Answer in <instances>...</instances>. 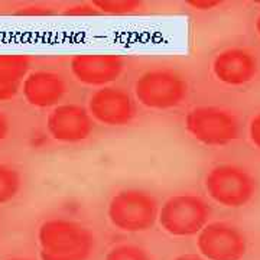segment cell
Masks as SVG:
<instances>
[{"mask_svg": "<svg viewBox=\"0 0 260 260\" xmlns=\"http://www.w3.org/2000/svg\"><path fill=\"white\" fill-rule=\"evenodd\" d=\"M205 191L217 204L240 208L249 204L256 192V181L242 167L223 164L214 167L205 177Z\"/></svg>", "mask_w": 260, "mask_h": 260, "instance_id": "obj_6", "label": "cell"}, {"mask_svg": "<svg viewBox=\"0 0 260 260\" xmlns=\"http://www.w3.org/2000/svg\"><path fill=\"white\" fill-rule=\"evenodd\" d=\"M256 30H257V34L260 35V15L256 19Z\"/></svg>", "mask_w": 260, "mask_h": 260, "instance_id": "obj_23", "label": "cell"}, {"mask_svg": "<svg viewBox=\"0 0 260 260\" xmlns=\"http://www.w3.org/2000/svg\"><path fill=\"white\" fill-rule=\"evenodd\" d=\"M41 260H90L95 250V236L90 227L67 220L51 218L38 229Z\"/></svg>", "mask_w": 260, "mask_h": 260, "instance_id": "obj_1", "label": "cell"}, {"mask_svg": "<svg viewBox=\"0 0 260 260\" xmlns=\"http://www.w3.org/2000/svg\"><path fill=\"white\" fill-rule=\"evenodd\" d=\"M65 16H73V18H90V16H97L100 15L99 10L95 9V6L91 3H74V5H70L67 9L64 10Z\"/></svg>", "mask_w": 260, "mask_h": 260, "instance_id": "obj_17", "label": "cell"}, {"mask_svg": "<svg viewBox=\"0 0 260 260\" xmlns=\"http://www.w3.org/2000/svg\"><path fill=\"white\" fill-rule=\"evenodd\" d=\"M197 247L207 260H242L247 253V239L239 227L214 221L200 232Z\"/></svg>", "mask_w": 260, "mask_h": 260, "instance_id": "obj_7", "label": "cell"}, {"mask_svg": "<svg viewBox=\"0 0 260 260\" xmlns=\"http://www.w3.org/2000/svg\"><path fill=\"white\" fill-rule=\"evenodd\" d=\"M8 260H32V259H26V257H12V259Z\"/></svg>", "mask_w": 260, "mask_h": 260, "instance_id": "obj_24", "label": "cell"}, {"mask_svg": "<svg viewBox=\"0 0 260 260\" xmlns=\"http://www.w3.org/2000/svg\"><path fill=\"white\" fill-rule=\"evenodd\" d=\"M188 91L189 87L184 75L167 68L149 70L135 83L136 100L152 110L177 109L185 102Z\"/></svg>", "mask_w": 260, "mask_h": 260, "instance_id": "obj_4", "label": "cell"}, {"mask_svg": "<svg viewBox=\"0 0 260 260\" xmlns=\"http://www.w3.org/2000/svg\"><path fill=\"white\" fill-rule=\"evenodd\" d=\"M107 217L113 227L120 232H148L158 221L159 204L148 191L136 188L121 189L112 197Z\"/></svg>", "mask_w": 260, "mask_h": 260, "instance_id": "obj_2", "label": "cell"}, {"mask_svg": "<svg viewBox=\"0 0 260 260\" xmlns=\"http://www.w3.org/2000/svg\"><path fill=\"white\" fill-rule=\"evenodd\" d=\"M257 73V56L244 48L224 49L215 55L213 61L214 77L225 85H246L256 78Z\"/></svg>", "mask_w": 260, "mask_h": 260, "instance_id": "obj_11", "label": "cell"}, {"mask_svg": "<svg viewBox=\"0 0 260 260\" xmlns=\"http://www.w3.org/2000/svg\"><path fill=\"white\" fill-rule=\"evenodd\" d=\"M124 67V59L114 54H77L70 61L71 74L78 83L99 88L116 83Z\"/></svg>", "mask_w": 260, "mask_h": 260, "instance_id": "obj_10", "label": "cell"}, {"mask_svg": "<svg viewBox=\"0 0 260 260\" xmlns=\"http://www.w3.org/2000/svg\"><path fill=\"white\" fill-rule=\"evenodd\" d=\"M185 130L191 138L210 148H223L240 136V121L230 110L200 106L186 113Z\"/></svg>", "mask_w": 260, "mask_h": 260, "instance_id": "obj_3", "label": "cell"}, {"mask_svg": "<svg viewBox=\"0 0 260 260\" xmlns=\"http://www.w3.org/2000/svg\"><path fill=\"white\" fill-rule=\"evenodd\" d=\"M9 132H10L9 119L6 117V114H5V113L0 112V142H3V140L9 136Z\"/></svg>", "mask_w": 260, "mask_h": 260, "instance_id": "obj_21", "label": "cell"}, {"mask_svg": "<svg viewBox=\"0 0 260 260\" xmlns=\"http://www.w3.org/2000/svg\"><path fill=\"white\" fill-rule=\"evenodd\" d=\"M22 178L16 168L0 164V205L8 204L18 197Z\"/></svg>", "mask_w": 260, "mask_h": 260, "instance_id": "obj_14", "label": "cell"}, {"mask_svg": "<svg viewBox=\"0 0 260 260\" xmlns=\"http://www.w3.org/2000/svg\"><path fill=\"white\" fill-rule=\"evenodd\" d=\"M20 15L25 16H45L51 13V8L47 5H30V6H25L22 10H19Z\"/></svg>", "mask_w": 260, "mask_h": 260, "instance_id": "obj_18", "label": "cell"}, {"mask_svg": "<svg viewBox=\"0 0 260 260\" xmlns=\"http://www.w3.org/2000/svg\"><path fill=\"white\" fill-rule=\"evenodd\" d=\"M93 5L99 13L104 15H132L142 9V2L138 0H94Z\"/></svg>", "mask_w": 260, "mask_h": 260, "instance_id": "obj_15", "label": "cell"}, {"mask_svg": "<svg viewBox=\"0 0 260 260\" xmlns=\"http://www.w3.org/2000/svg\"><path fill=\"white\" fill-rule=\"evenodd\" d=\"M211 208L204 198L194 194H178L168 198L159 208L160 227L174 237L197 236L210 223Z\"/></svg>", "mask_w": 260, "mask_h": 260, "instance_id": "obj_5", "label": "cell"}, {"mask_svg": "<svg viewBox=\"0 0 260 260\" xmlns=\"http://www.w3.org/2000/svg\"><path fill=\"white\" fill-rule=\"evenodd\" d=\"M95 121L87 107L80 104H59L47 117L49 136L61 143H80L93 135Z\"/></svg>", "mask_w": 260, "mask_h": 260, "instance_id": "obj_9", "label": "cell"}, {"mask_svg": "<svg viewBox=\"0 0 260 260\" xmlns=\"http://www.w3.org/2000/svg\"><path fill=\"white\" fill-rule=\"evenodd\" d=\"M67 81L54 71H32L25 78L22 93L28 104L37 109H54L67 94Z\"/></svg>", "mask_w": 260, "mask_h": 260, "instance_id": "obj_12", "label": "cell"}, {"mask_svg": "<svg viewBox=\"0 0 260 260\" xmlns=\"http://www.w3.org/2000/svg\"><path fill=\"white\" fill-rule=\"evenodd\" d=\"M104 260H153V257L138 244H117L109 250Z\"/></svg>", "mask_w": 260, "mask_h": 260, "instance_id": "obj_16", "label": "cell"}, {"mask_svg": "<svg viewBox=\"0 0 260 260\" xmlns=\"http://www.w3.org/2000/svg\"><path fill=\"white\" fill-rule=\"evenodd\" d=\"M186 5H189L195 10H213L221 6V2H218V0H188Z\"/></svg>", "mask_w": 260, "mask_h": 260, "instance_id": "obj_20", "label": "cell"}, {"mask_svg": "<svg viewBox=\"0 0 260 260\" xmlns=\"http://www.w3.org/2000/svg\"><path fill=\"white\" fill-rule=\"evenodd\" d=\"M249 135L253 145L260 150V113H257L250 121L249 126Z\"/></svg>", "mask_w": 260, "mask_h": 260, "instance_id": "obj_19", "label": "cell"}, {"mask_svg": "<svg viewBox=\"0 0 260 260\" xmlns=\"http://www.w3.org/2000/svg\"><path fill=\"white\" fill-rule=\"evenodd\" d=\"M87 110L94 121L106 126H127L136 117V103L120 87H103L94 91L88 100Z\"/></svg>", "mask_w": 260, "mask_h": 260, "instance_id": "obj_8", "label": "cell"}, {"mask_svg": "<svg viewBox=\"0 0 260 260\" xmlns=\"http://www.w3.org/2000/svg\"><path fill=\"white\" fill-rule=\"evenodd\" d=\"M172 260H207L201 254H195V253H185V254H179Z\"/></svg>", "mask_w": 260, "mask_h": 260, "instance_id": "obj_22", "label": "cell"}, {"mask_svg": "<svg viewBox=\"0 0 260 260\" xmlns=\"http://www.w3.org/2000/svg\"><path fill=\"white\" fill-rule=\"evenodd\" d=\"M30 73V58L20 54H0V102H9L22 91Z\"/></svg>", "mask_w": 260, "mask_h": 260, "instance_id": "obj_13", "label": "cell"}]
</instances>
